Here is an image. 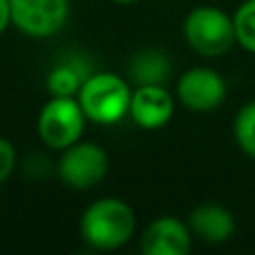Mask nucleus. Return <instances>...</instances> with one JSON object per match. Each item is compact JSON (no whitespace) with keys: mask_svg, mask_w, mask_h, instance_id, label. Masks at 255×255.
<instances>
[{"mask_svg":"<svg viewBox=\"0 0 255 255\" xmlns=\"http://www.w3.org/2000/svg\"><path fill=\"white\" fill-rule=\"evenodd\" d=\"M136 229L132 206L119 197H101L85 208L81 238L97 251H115L130 242Z\"/></svg>","mask_w":255,"mask_h":255,"instance_id":"f257e3e1","label":"nucleus"},{"mask_svg":"<svg viewBox=\"0 0 255 255\" xmlns=\"http://www.w3.org/2000/svg\"><path fill=\"white\" fill-rule=\"evenodd\" d=\"M76 99L88 121L99 126H115L130 115L132 90L124 76L115 72H92L81 85Z\"/></svg>","mask_w":255,"mask_h":255,"instance_id":"f03ea898","label":"nucleus"},{"mask_svg":"<svg viewBox=\"0 0 255 255\" xmlns=\"http://www.w3.org/2000/svg\"><path fill=\"white\" fill-rule=\"evenodd\" d=\"M184 38L193 52L206 58H217L235 45L233 16L213 4H202L184 18Z\"/></svg>","mask_w":255,"mask_h":255,"instance_id":"7ed1b4c3","label":"nucleus"},{"mask_svg":"<svg viewBox=\"0 0 255 255\" xmlns=\"http://www.w3.org/2000/svg\"><path fill=\"white\" fill-rule=\"evenodd\" d=\"M85 121L76 97H52L38 115V136L47 148L65 150L81 139Z\"/></svg>","mask_w":255,"mask_h":255,"instance_id":"20e7f679","label":"nucleus"},{"mask_svg":"<svg viewBox=\"0 0 255 255\" xmlns=\"http://www.w3.org/2000/svg\"><path fill=\"white\" fill-rule=\"evenodd\" d=\"M108 168H110V159L101 145L76 141L63 150L58 161V177L70 188L88 190L106 179Z\"/></svg>","mask_w":255,"mask_h":255,"instance_id":"39448f33","label":"nucleus"},{"mask_svg":"<svg viewBox=\"0 0 255 255\" xmlns=\"http://www.w3.org/2000/svg\"><path fill=\"white\" fill-rule=\"evenodd\" d=\"M11 25L34 38L61 31L70 16V0H9Z\"/></svg>","mask_w":255,"mask_h":255,"instance_id":"423d86ee","label":"nucleus"},{"mask_svg":"<svg viewBox=\"0 0 255 255\" xmlns=\"http://www.w3.org/2000/svg\"><path fill=\"white\" fill-rule=\"evenodd\" d=\"M177 99L193 112H213L226 99V81L213 67H190L177 81Z\"/></svg>","mask_w":255,"mask_h":255,"instance_id":"0eeeda50","label":"nucleus"},{"mask_svg":"<svg viewBox=\"0 0 255 255\" xmlns=\"http://www.w3.org/2000/svg\"><path fill=\"white\" fill-rule=\"evenodd\" d=\"M193 247V231L188 222L172 215L157 217L141 235V251L145 255H186Z\"/></svg>","mask_w":255,"mask_h":255,"instance_id":"6e6552de","label":"nucleus"},{"mask_svg":"<svg viewBox=\"0 0 255 255\" xmlns=\"http://www.w3.org/2000/svg\"><path fill=\"white\" fill-rule=\"evenodd\" d=\"M175 115V99L166 85H136L130 99V117L143 130L163 128Z\"/></svg>","mask_w":255,"mask_h":255,"instance_id":"1a4fd4ad","label":"nucleus"},{"mask_svg":"<svg viewBox=\"0 0 255 255\" xmlns=\"http://www.w3.org/2000/svg\"><path fill=\"white\" fill-rule=\"evenodd\" d=\"M188 226L206 244H224L235 233V217L222 204H199L190 211Z\"/></svg>","mask_w":255,"mask_h":255,"instance_id":"9d476101","label":"nucleus"},{"mask_svg":"<svg viewBox=\"0 0 255 255\" xmlns=\"http://www.w3.org/2000/svg\"><path fill=\"white\" fill-rule=\"evenodd\" d=\"M92 72V65H90V61H85V56L70 54L49 70L45 83H47V90L52 97H76L81 85L88 81V76Z\"/></svg>","mask_w":255,"mask_h":255,"instance_id":"9b49d317","label":"nucleus"},{"mask_svg":"<svg viewBox=\"0 0 255 255\" xmlns=\"http://www.w3.org/2000/svg\"><path fill=\"white\" fill-rule=\"evenodd\" d=\"M172 74V63L163 49L148 47L130 61V79L136 85H166Z\"/></svg>","mask_w":255,"mask_h":255,"instance_id":"f8f14e48","label":"nucleus"},{"mask_svg":"<svg viewBox=\"0 0 255 255\" xmlns=\"http://www.w3.org/2000/svg\"><path fill=\"white\" fill-rule=\"evenodd\" d=\"M233 136L238 148L247 157L255 159V101H249L240 108L233 119Z\"/></svg>","mask_w":255,"mask_h":255,"instance_id":"ddd939ff","label":"nucleus"},{"mask_svg":"<svg viewBox=\"0 0 255 255\" xmlns=\"http://www.w3.org/2000/svg\"><path fill=\"white\" fill-rule=\"evenodd\" d=\"M235 43L255 54V0H244L233 13Z\"/></svg>","mask_w":255,"mask_h":255,"instance_id":"4468645a","label":"nucleus"},{"mask_svg":"<svg viewBox=\"0 0 255 255\" xmlns=\"http://www.w3.org/2000/svg\"><path fill=\"white\" fill-rule=\"evenodd\" d=\"M13 170H16V148L9 139L0 136V184H4Z\"/></svg>","mask_w":255,"mask_h":255,"instance_id":"2eb2a0df","label":"nucleus"},{"mask_svg":"<svg viewBox=\"0 0 255 255\" xmlns=\"http://www.w3.org/2000/svg\"><path fill=\"white\" fill-rule=\"evenodd\" d=\"M11 25V7H9V0H0V36L7 27Z\"/></svg>","mask_w":255,"mask_h":255,"instance_id":"dca6fc26","label":"nucleus"},{"mask_svg":"<svg viewBox=\"0 0 255 255\" xmlns=\"http://www.w3.org/2000/svg\"><path fill=\"white\" fill-rule=\"evenodd\" d=\"M112 2H119V4H130V2H136V0H112Z\"/></svg>","mask_w":255,"mask_h":255,"instance_id":"f3484780","label":"nucleus"}]
</instances>
